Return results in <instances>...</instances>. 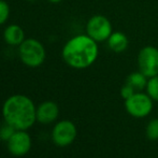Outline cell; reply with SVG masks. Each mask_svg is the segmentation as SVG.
I'll list each match as a JSON object with an SVG mask.
<instances>
[{"mask_svg":"<svg viewBox=\"0 0 158 158\" xmlns=\"http://www.w3.org/2000/svg\"><path fill=\"white\" fill-rule=\"evenodd\" d=\"M98 42L88 35H77L66 42L61 51L64 61L74 69H86L97 60Z\"/></svg>","mask_w":158,"mask_h":158,"instance_id":"cell-1","label":"cell"},{"mask_svg":"<svg viewBox=\"0 0 158 158\" xmlns=\"http://www.w3.org/2000/svg\"><path fill=\"white\" fill-rule=\"evenodd\" d=\"M2 114L6 123L16 130H26L37 121V109L31 100L24 95L8 98L2 106Z\"/></svg>","mask_w":158,"mask_h":158,"instance_id":"cell-2","label":"cell"},{"mask_svg":"<svg viewBox=\"0 0 158 158\" xmlns=\"http://www.w3.org/2000/svg\"><path fill=\"white\" fill-rule=\"evenodd\" d=\"M19 56L24 64L30 68H37L44 63L46 52L40 41L35 39H25L19 46Z\"/></svg>","mask_w":158,"mask_h":158,"instance_id":"cell-3","label":"cell"},{"mask_svg":"<svg viewBox=\"0 0 158 158\" xmlns=\"http://www.w3.org/2000/svg\"><path fill=\"white\" fill-rule=\"evenodd\" d=\"M113 32V27L110 19L101 14L93 15L86 24V35H89L96 42H104Z\"/></svg>","mask_w":158,"mask_h":158,"instance_id":"cell-4","label":"cell"},{"mask_svg":"<svg viewBox=\"0 0 158 158\" xmlns=\"http://www.w3.org/2000/svg\"><path fill=\"white\" fill-rule=\"evenodd\" d=\"M138 68L150 77L158 75V48L154 45L143 46L138 53Z\"/></svg>","mask_w":158,"mask_h":158,"instance_id":"cell-5","label":"cell"},{"mask_svg":"<svg viewBox=\"0 0 158 158\" xmlns=\"http://www.w3.org/2000/svg\"><path fill=\"white\" fill-rule=\"evenodd\" d=\"M125 108L131 116L142 118L152 112L153 99L148 94L137 92L125 100Z\"/></svg>","mask_w":158,"mask_h":158,"instance_id":"cell-6","label":"cell"},{"mask_svg":"<svg viewBox=\"0 0 158 158\" xmlns=\"http://www.w3.org/2000/svg\"><path fill=\"white\" fill-rule=\"evenodd\" d=\"M77 138V127L70 121H61L56 124L52 131V139L58 146H68Z\"/></svg>","mask_w":158,"mask_h":158,"instance_id":"cell-7","label":"cell"},{"mask_svg":"<svg viewBox=\"0 0 158 158\" xmlns=\"http://www.w3.org/2000/svg\"><path fill=\"white\" fill-rule=\"evenodd\" d=\"M6 142L9 152L14 156L26 155L31 148L30 135L25 130H16Z\"/></svg>","mask_w":158,"mask_h":158,"instance_id":"cell-8","label":"cell"},{"mask_svg":"<svg viewBox=\"0 0 158 158\" xmlns=\"http://www.w3.org/2000/svg\"><path fill=\"white\" fill-rule=\"evenodd\" d=\"M58 106L53 101H45L38 106L37 121L42 124L52 123V122H54L58 117Z\"/></svg>","mask_w":158,"mask_h":158,"instance_id":"cell-9","label":"cell"},{"mask_svg":"<svg viewBox=\"0 0 158 158\" xmlns=\"http://www.w3.org/2000/svg\"><path fill=\"white\" fill-rule=\"evenodd\" d=\"M3 39L6 44L12 46H19L25 40V31L19 25H9L3 31Z\"/></svg>","mask_w":158,"mask_h":158,"instance_id":"cell-10","label":"cell"},{"mask_svg":"<svg viewBox=\"0 0 158 158\" xmlns=\"http://www.w3.org/2000/svg\"><path fill=\"white\" fill-rule=\"evenodd\" d=\"M106 43H108L109 48L113 53L121 54L128 48L129 39L126 35V33L122 31H113L112 35L106 40Z\"/></svg>","mask_w":158,"mask_h":158,"instance_id":"cell-11","label":"cell"},{"mask_svg":"<svg viewBox=\"0 0 158 158\" xmlns=\"http://www.w3.org/2000/svg\"><path fill=\"white\" fill-rule=\"evenodd\" d=\"M148 81V77L139 70V71H135V72L130 73L127 77L126 83L128 85H130L135 92H141L144 88H146Z\"/></svg>","mask_w":158,"mask_h":158,"instance_id":"cell-12","label":"cell"},{"mask_svg":"<svg viewBox=\"0 0 158 158\" xmlns=\"http://www.w3.org/2000/svg\"><path fill=\"white\" fill-rule=\"evenodd\" d=\"M145 89L146 94L150 96L154 101L158 102V75L148 79Z\"/></svg>","mask_w":158,"mask_h":158,"instance_id":"cell-13","label":"cell"},{"mask_svg":"<svg viewBox=\"0 0 158 158\" xmlns=\"http://www.w3.org/2000/svg\"><path fill=\"white\" fill-rule=\"evenodd\" d=\"M146 137L150 140H158V118L152 119L150 123L148 124L145 129Z\"/></svg>","mask_w":158,"mask_h":158,"instance_id":"cell-14","label":"cell"},{"mask_svg":"<svg viewBox=\"0 0 158 158\" xmlns=\"http://www.w3.org/2000/svg\"><path fill=\"white\" fill-rule=\"evenodd\" d=\"M15 131H16V129H15L14 127L11 126L10 124L6 123L0 128V139L3 140V141H8V140L12 137Z\"/></svg>","mask_w":158,"mask_h":158,"instance_id":"cell-15","label":"cell"},{"mask_svg":"<svg viewBox=\"0 0 158 158\" xmlns=\"http://www.w3.org/2000/svg\"><path fill=\"white\" fill-rule=\"evenodd\" d=\"M10 15V6L4 0H0V25H3Z\"/></svg>","mask_w":158,"mask_h":158,"instance_id":"cell-16","label":"cell"},{"mask_svg":"<svg viewBox=\"0 0 158 158\" xmlns=\"http://www.w3.org/2000/svg\"><path fill=\"white\" fill-rule=\"evenodd\" d=\"M135 93H137V92H135V90L133 89L130 85H128L127 83L121 88V96H122V98L125 99V100L128 99V98H130L131 96L135 94Z\"/></svg>","mask_w":158,"mask_h":158,"instance_id":"cell-17","label":"cell"},{"mask_svg":"<svg viewBox=\"0 0 158 158\" xmlns=\"http://www.w3.org/2000/svg\"><path fill=\"white\" fill-rule=\"evenodd\" d=\"M48 2H51V3H59V2H61L63 0H48Z\"/></svg>","mask_w":158,"mask_h":158,"instance_id":"cell-18","label":"cell"},{"mask_svg":"<svg viewBox=\"0 0 158 158\" xmlns=\"http://www.w3.org/2000/svg\"><path fill=\"white\" fill-rule=\"evenodd\" d=\"M26 1H29V2H35V1H37V0H26Z\"/></svg>","mask_w":158,"mask_h":158,"instance_id":"cell-19","label":"cell"}]
</instances>
